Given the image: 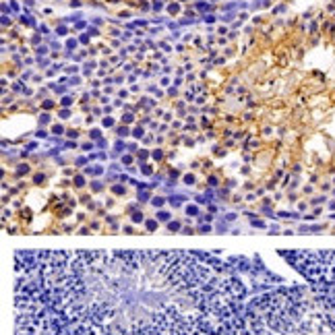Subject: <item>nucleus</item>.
<instances>
[{"instance_id": "nucleus-2", "label": "nucleus", "mask_w": 335, "mask_h": 335, "mask_svg": "<svg viewBox=\"0 0 335 335\" xmlns=\"http://www.w3.org/2000/svg\"><path fill=\"white\" fill-rule=\"evenodd\" d=\"M234 335H335V286L265 294L244 310Z\"/></svg>"}, {"instance_id": "nucleus-1", "label": "nucleus", "mask_w": 335, "mask_h": 335, "mask_svg": "<svg viewBox=\"0 0 335 335\" xmlns=\"http://www.w3.org/2000/svg\"><path fill=\"white\" fill-rule=\"evenodd\" d=\"M242 300L228 265L199 253L15 255L17 335H234Z\"/></svg>"}, {"instance_id": "nucleus-3", "label": "nucleus", "mask_w": 335, "mask_h": 335, "mask_svg": "<svg viewBox=\"0 0 335 335\" xmlns=\"http://www.w3.org/2000/svg\"><path fill=\"white\" fill-rule=\"evenodd\" d=\"M282 256L313 286H335V251H282Z\"/></svg>"}]
</instances>
